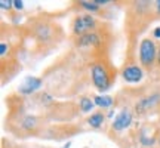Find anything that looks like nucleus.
I'll return each instance as SVG.
<instances>
[{
	"label": "nucleus",
	"instance_id": "nucleus-1",
	"mask_svg": "<svg viewBox=\"0 0 160 148\" xmlns=\"http://www.w3.org/2000/svg\"><path fill=\"white\" fill-rule=\"evenodd\" d=\"M92 74V80H93V85L97 86V89L99 92H105L110 89V76L107 68L104 67L102 64H93V67L91 70Z\"/></svg>",
	"mask_w": 160,
	"mask_h": 148
},
{
	"label": "nucleus",
	"instance_id": "nucleus-2",
	"mask_svg": "<svg viewBox=\"0 0 160 148\" xmlns=\"http://www.w3.org/2000/svg\"><path fill=\"white\" fill-rule=\"evenodd\" d=\"M157 49L153 40L150 39H144L141 40V45H139V61L144 67H151L153 62L157 58Z\"/></svg>",
	"mask_w": 160,
	"mask_h": 148
},
{
	"label": "nucleus",
	"instance_id": "nucleus-3",
	"mask_svg": "<svg viewBox=\"0 0 160 148\" xmlns=\"http://www.w3.org/2000/svg\"><path fill=\"white\" fill-rule=\"evenodd\" d=\"M95 27V18L92 15H80L73 22V31L76 34L83 36L86 33H91V30Z\"/></svg>",
	"mask_w": 160,
	"mask_h": 148
},
{
	"label": "nucleus",
	"instance_id": "nucleus-4",
	"mask_svg": "<svg viewBox=\"0 0 160 148\" xmlns=\"http://www.w3.org/2000/svg\"><path fill=\"white\" fill-rule=\"evenodd\" d=\"M131 123H132V113L128 108H123L117 116H116V119L113 120V125L111 126H113L114 131L120 132V131L128 129V127L131 126Z\"/></svg>",
	"mask_w": 160,
	"mask_h": 148
},
{
	"label": "nucleus",
	"instance_id": "nucleus-5",
	"mask_svg": "<svg viewBox=\"0 0 160 148\" xmlns=\"http://www.w3.org/2000/svg\"><path fill=\"white\" fill-rule=\"evenodd\" d=\"M40 87H42V79L28 76V77H25L24 81L21 83L19 92H21L22 95H31V93H34L36 91H39Z\"/></svg>",
	"mask_w": 160,
	"mask_h": 148
},
{
	"label": "nucleus",
	"instance_id": "nucleus-6",
	"mask_svg": "<svg viewBox=\"0 0 160 148\" xmlns=\"http://www.w3.org/2000/svg\"><path fill=\"white\" fill-rule=\"evenodd\" d=\"M122 76H123V79H125L126 81H129V83H137V81H141L144 74H142L141 67H138V65H129V67H126V68L123 70Z\"/></svg>",
	"mask_w": 160,
	"mask_h": 148
},
{
	"label": "nucleus",
	"instance_id": "nucleus-7",
	"mask_svg": "<svg viewBox=\"0 0 160 148\" xmlns=\"http://www.w3.org/2000/svg\"><path fill=\"white\" fill-rule=\"evenodd\" d=\"M159 99H160L159 93L145 96V98H142V99H139V102L135 105V110H137L138 113H145V111H148L151 107H154L156 104L159 102Z\"/></svg>",
	"mask_w": 160,
	"mask_h": 148
},
{
	"label": "nucleus",
	"instance_id": "nucleus-8",
	"mask_svg": "<svg viewBox=\"0 0 160 148\" xmlns=\"http://www.w3.org/2000/svg\"><path fill=\"white\" fill-rule=\"evenodd\" d=\"M101 43V39H99V36L95 34V33H86L83 36H79V42H77V45L79 46H97Z\"/></svg>",
	"mask_w": 160,
	"mask_h": 148
},
{
	"label": "nucleus",
	"instance_id": "nucleus-9",
	"mask_svg": "<svg viewBox=\"0 0 160 148\" xmlns=\"http://www.w3.org/2000/svg\"><path fill=\"white\" fill-rule=\"evenodd\" d=\"M93 102L98 107H102V108H108L113 105V98L111 96H105V95H98L93 98Z\"/></svg>",
	"mask_w": 160,
	"mask_h": 148
},
{
	"label": "nucleus",
	"instance_id": "nucleus-10",
	"mask_svg": "<svg viewBox=\"0 0 160 148\" xmlns=\"http://www.w3.org/2000/svg\"><path fill=\"white\" fill-rule=\"evenodd\" d=\"M102 121H104L102 113H95V114H92L91 117L88 119V123H89L92 127H99V126L102 125Z\"/></svg>",
	"mask_w": 160,
	"mask_h": 148
},
{
	"label": "nucleus",
	"instance_id": "nucleus-11",
	"mask_svg": "<svg viewBox=\"0 0 160 148\" xmlns=\"http://www.w3.org/2000/svg\"><path fill=\"white\" fill-rule=\"evenodd\" d=\"M93 105H95V102L91 101L89 98H82V99H80V108H82L83 113H89V111H92Z\"/></svg>",
	"mask_w": 160,
	"mask_h": 148
},
{
	"label": "nucleus",
	"instance_id": "nucleus-12",
	"mask_svg": "<svg viewBox=\"0 0 160 148\" xmlns=\"http://www.w3.org/2000/svg\"><path fill=\"white\" fill-rule=\"evenodd\" d=\"M37 34H39V37L42 40H48L49 36H51V30H49V27H46V25H42V27L37 28Z\"/></svg>",
	"mask_w": 160,
	"mask_h": 148
},
{
	"label": "nucleus",
	"instance_id": "nucleus-13",
	"mask_svg": "<svg viewBox=\"0 0 160 148\" xmlns=\"http://www.w3.org/2000/svg\"><path fill=\"white\" fill-rule=\"evenodd\" d=\"M79 5L82 6L83 9H88V11H91V12H95L99 9V6L95 3V0H93V2H80Z\"/></svg>",
	"mask_w": 160,
	"mask_h": 148
},
{
	"label": "nucleus",
	"instance_id": "nucleus-14",
	"mask_svg": "<svg viewBox=\"0 0 160 148\" xmlns=\"http://www.w3.org/2000/svg\"><path fill=\"white\" fill-rule=\"evenodd\" d=\"M34 126H36L34 117H25V120H24V123H22V127H25V129H33Z\"/></svg>",
	"mask_w": 160,
	"mask_h": 148
},
{
	"label": "nucleus",
	"instance_id": "nucleus-15",
	"mask_svg": "<svg viewBox=\"0 0 160 148\" xmlns=\"http://www.w3.org/2000/svg\"><path fill=\"white\" fill-rule=\"evenodd\" d=\"M12 6H13L12 0H0V7L2 9H11Z\"/></svg>",
	"mask_w": 160,
	"mask_h": 148
},
{
	"label": "nucleus",
	"instance_id": "nucleus-16",
	"mask_svg": "<svg viewBox=\"0 0 160 148\" xmlns=\"http://www.w3.org/2000/svg\"><path fill=\"white\" fill-rule=\"evenodd\" d=\"M13 7L18 9V11H21V9L24 7V3L21 2V0H13Z\"/></svg>",
	"mask_w": 160,
	"mask_h": 148
},
{
	"label": "nucleus",
	"instance_id": "nucleus-17",
	"mask_svg": "<svg viewBox=\"0 0 160 148\" xmlns=\"http://www.w3.org/2000/svg\"><path fill=\"white\" fill-rule=\"evenodd\" d=\"M6 51H8V45H6V43H2V45H0V55H2V57H5Z\"/></svg>",
	"mask_w": 160,
	"mask_h": 148
},
{
	"label": "nucleus",
	"instance_id": "nucleus-18",
	"mask_svg": "<svg viewBox=\"0 0 160 148\" xmlns=\"http://www.w3.org/2000/svg\"><path fill=\"white\" fill-rule=\"evenodd\" d=\"M153 34H154L156 39H160V27H157V28L154 30V33H153Z\"/></svg>",
	"mask_w": 160,
	"mask_h": 148
},
{
	"label": "nucleus",
	"instance_id": "nucleus-19",
	"mask_svg": "<svg viewBox=\"0 0 160 148\" xmlns=\"http://www.w3.org/2000/svg\"><path fill=\"white\" fill-rule=\"evenodd\" d=\"M156 9H157V12L160 13V0H157V2H156Z\"/></svg>",
	"mask_w": 160,
	"mask_h": 148
},
{
	"label": "nucleus",
	"instance_id": "nucleus-20",
	"mask_svg": "<svg viewBox=\"0 0 160 148\" xmlns=\"http://www.w3.org/2000/svg\"><path fill=\"white\" fill-rule=\"evenodd\" d=\"M157 61H159V64H160V47H159V52H157Z\"/></svg>",
	"mask_w": 160,
	"mask_h": 148
},
{
	"label": "nucleus",
	"instance_id": "nucleus-21",
	"mask_svg": "<svg viewBox=\"0 0 160 148\" xmlns=\"http://www.w3.org/2000/svg\"><path fill=\"white\" fill-rule=\"evenodd\" d=\"M70 145H71V142H67V144H65V145H64L62 148H70Z\"/></svg>",
	"mask_w": 160,
	"mask_h": 148
}]
</instances>
